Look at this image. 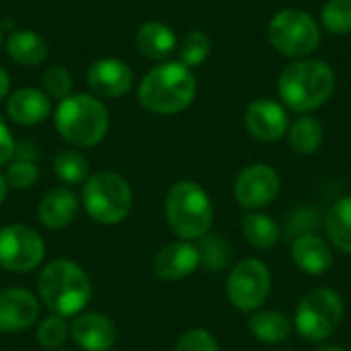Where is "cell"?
<instances>
[{
	"mask_svg": "<svg viewBox=\"0 0 351 351\" xmlns=\"http://www.w3.org/2000/svg\"><path fill=\"white\" fill-rule=\"evenodd\" d=\"M282 187V179L278 175V171L269 165L257 162V165H249L245 167L237 179H234V197L237 202L249 210V212H257L265 206H269Z\"/></svg>",
	"mask_w": 351,
	"mask_h": 351,
	"instance_id": "11",
	"label": "cell"
},
{
	"mask_svg": "<svg viewBox=\"0 0 351 351\" xmlns=\"http://www.w3.org/2000/svg\"><path fill=\"white\" fill-rule=\"evenodd\" d=\"M325 132L319 119H315L313 115H300L290 128H288V140L294 152L298 154H315L321 144H323Z\"/></svg>",
	"mask_w": 351,
	"mask_h": 351,
	"instance_id": "25",
	"label": "cell"
},
{
	"mask_svg": "<svg viewBox=\"0 0 351 351\" xmlns=\"http://www.w3.org/2000/svg\"><path fill=\"white\" fill-rule=\"evenodd\" d=\"M282 351H284V350H282Z\"/></svg>",
	"mask_w": 351,
	"mask_h": 351,
	"instance_id": "40",
	"label": "cell"
},
{
	"mask_svg": "<svg viewBox=\"0 0 351 351\" xmlns=\"http://www.w3.org/2000/svg\"><path fill=\"white\" fill-rule=\"evenodd\" d=\"M66 337H68V325L64 317L49 315L37 327V341L45 350H58L66 341Z\"/></svg>",
	"mask_w": 351,
	"mask_h": 351,
	"instance_id": "31",
	"label": "cell"
},
{
	"mask_svg": "<svg viewBox=\"0 0 351 351\" xmlns=\"http://www.w3.org/2000/svg\"><path fill=\"white\" fill-rule=\"evenodd\" d=\"M175 351H220V343L208 329H189L179 337Z\"/></svg>",
	"mask_w": 351,
	"mask_h": 351,
	"instance_id": "33",
	"label": "cell"
},
{
	"mask_svg": "<svg viewBox=\"0 0 351 351\" xmlns=\"http://www.w3.org/2000/svg\"><path fill=\"white\" fill-rule=\"evenodd\" d=\"M53 173L66 185H78L88 177V162L76 150H64L53 158Z\"/></svg>",
	"mask_w": 351,
	"mask_h": 351,
	"instance_id": "27",
	"label": "cell"
},
{
	"mask_svg": "<svg viewBox=\"0 0 351 351\" xmlns=\"http://www.w3.org/2000/svg\"><path fill=\"white\" fill-rule=\"evenodd\" d=\"M12 154H14V140H12L8 125L0 117V167L6 165L12 158Z\"/></svg>",
	"mask_w": 351,
	"mask_h": 351,
	"instance_id": "35",
	"label": "cell"
},
{
	"mask_svg": "<svg viewBox=\"0 0 351 351\" xmlns=\"http://www.w3.org/2000/svg\"><path fill=\"white\" fill-rule=\"evenodd\" d=\"M2 31H4V29L0 27V45H2Z\"/></svg>",
	"mask_w": 351,
	"mask_h": 351,
	"instance_id": "39",
	"label": "cell"
},
{
	"mask_svg": "<svg viewBox=\"0 0 351 351\" xmlns=\"http://www.w3.org/2000/svg\"><path fill=\"white\" fill-rule=\"evenodd\" d=\"M58 134L80 148H93L105 140L109 132V111L93 95L76 93L60 101L56 115Z\"/></svg>",
	"mask_w": 351,
	"mask_h": 351,
	"instance_id": "5",
	"label": "cell"
},
{
	"mask_svg": "<svg viewBox=\"0 0 351 351\" xmlns=\"http://www.w3.org/2000/svg\"><path fill=\"white\" fill-rule=\"evenodd\" d=\"M37 179H39V169L31 160H16L6 171L8 187H14V189H29L31 185L37 183Z\"/></svg>",
	"mask_w": 351,
	"mask_h": 351,
	"instance_id": "34",
	"label": "cell"
},
{
	"mask_svg": "<svg viewBox=\"0 0 351 351\" xmlns=\"http://www.w3.org/2000/svg\"><path fill=\"white\" fill-rule=\"evenodd\" d=\"M136 47L150 60H167L177 49V35L160 21H146L136 31Z\"/></svg>",
	"mask_w": 351,
	"mask_h": 351,
	"instance_id": "20",
	"label": "cell"
},
{
	"mask_svg": "<svg viewBox=\"0 0 351 351\" xmlns=\"http://www.w3.org/2000/svg\"><path fill=\"white\" fill-rule=\"evenodd\" d=\"M325 218L321 216V210L306 204V206H300L296 210H292L288 214V220H286V234L290 239H296L300 234H308V232H315L321 222Z\"/></svg>",
	"mask_w": 351,
	"mask_h": 351,
	"instance_id": "30",
	"label": "cell"
},
{
	"mask_svg": "<svg viewBox=\"0 0 351 351\" xmlns=\"http://www.w3.org/2000/svg\"><path fill=\"white\" fill-rule=\"evenodd\" d=\"M78 214V197L68 187L49 189L39 202V220L45 228L60 230L74 222Z\"/></svg>",
	"mask_w": 351,
	"mask_h": 351,
	"instance_id": "19",
	"label": "cell"
},
{
	"mask_svg": "<svg viewBox=\"0 0 351 351\" xmlns=\"http://www.w3.org/2000/svg\"><path fill=\"white\" fill-rule=\"evenodd\" d=\"M70 333L74 343L84 351H109L117 339L113 321L101 313L78 315L70 327Z\"/></svg>",
	"mask_w": 351,
	"mask_h": 351,
	"instance_id": "16",
	"label": "cell"
},
{
	"mask_svg": "<svg viewBox=\"0 0 351 351\" xmlns=\"http://www.w3.org/2000/svg\"><path fill=\"white\" fill-rule=\"evenodd\" d=\"M8 117L19 125H37L47 119L51 111V103L45 90L39 88H19L8 97L6 103Z\"/></svg>",
	"mask_w": 351,
	"mask_h": 351,
	"instance_id": "18",
	"label": "cell"
},
{
	"mask_svg": "<svg viewBox=\"0 0 351 351\" xmlns=\"http://www.w3.org/2000/svg\"><path fill=\"white\" fill-rule=\"evenodd\" d=\"M39 317L37 298L23 288L0 290V331L16 333L29 329Z\"/></svg>",
	"mask_w": 351,
	"mask_h": 351,
	"instance_id": "15",
	"label": "cell"
},
{
	"mask_svg": "<svg viewBox=\"0 0 351 351\" xmlns=\"http://www.w3.org/2000/svg\"><path fill=\"white\" fill-rule=\"evenodd\" d=\"M247 132L261 142H278L286 136L290 121L284 105L271 99H255L245 109Z\"/></svg>",
	"mask_w": 351,
	"mask_h": 351,
	"instance_id": "12",
	"label": "cell"
},
{
	"mask_svg": "<svg viewBox=\"0 0 351 351\" xmlns=\"http://www.w3.org/2000/svg\"><path fill=\"white\" fill-rule=\"evenodd\" d=\"M335 90V72L323 60H294L278 78L282 103L296 113H308L329 101Z\"/></svg>",
	"mask_w": 351,
	"mask_h": 351,
	"instance_id": "2",
	"label": "cell"
},
{
	"mask_svg": "<svg viewBox=\"0 0 351 351\" xmlns=\"http://www.w3.org/2000/svg\"><path fill=\"white\" fill-rule=\"evenodd\" d=\"M210 49H212V41L204 31H189L181 39V43L177 45L179 62L193 70V68L202 66L208 60Z\"/></svg>",
	"mask_w": 351,
	"mask_h": 351,
	"instance_id": "28",
	"label": "cell"
},
{
	"mask_svg": "<svg viewBox=\"0 0 351 351\" xmlns=\"http://www.w3.org/2000/svg\"><path fill=\"white\" fill-rule=\"evenodd\" d=\"M343 298L331 288L311 290L296 306L294 329L306 341L319 343L329 339L343 321Z\"/></svg>",
	"mask_w": 351,
	"mask_h": 351,
	"instance_id": "7",
	"label": "cell"
},
{
	"mask_svg": "<svg viewBox=\"0 0 351 351\" xmlns=\"http://www.w3.org/2000/svg\"><path fill=\"white\" fill-rule=\"evenodd\" d=\"M292 259L302 274L321 278L333 265V251L323 237L308 232L292 239Z\"/></svg>",
	"mask_w": 351,
	"mask_h": 351,
	"instance_id": "17",
	"label": "cell"
},
{
	"mask_svg": "<svg viewBox=\"0 0 351 351\" xmlns=\"http://www.w3.org/2000/svg\"><path fill=\"white\" fill-rule=\"evenodd\" d=\"M45 243L37 230L25 224L0 228V267L14 274H27L41 265Z\"/></svg>",
	"mask_w": 351,
	"mask_h": 351,
	"instance_id": "10",
	"label": "cell"
},
{
	"mask_svg": "<svg viewBox=\"0 0 351 351\" xmlns=\"http://www.w3.org/2000/svg\"><path fill=\"white\" fill-rule=\"evenodd\" d=\"M39 298L51 315L76 317L93 298L88 274L70 259H56L47 263L37 280Z\"/></svg>",
	"mask_w": 351,
	"mask_h": 351,
	"instance_id": "3",
	"label": "cell"
},
{
	"mask_svg": "<svg viewBox=\"0 0 351 351\" xmlns=\"http://www.w3.org/2000/svg\"><path fill=\"white\" fill-rule=\"evenodd\" d=\"M202 265L199 249L191 241H175L165 245L152 261V269L160 280L167 282H179L195 274V269Z\"/></svg>",
	"mask_w": 351,
	"mask_h": 351,
	"instance_id": "14",
	"label": "cell"
},
{
	"mask_svg": "<svg viewBox=\"0 0 351 351\" xmlns=\"http://www.w3.org/2000/svg\"><path fill=\"white\" fill-rule=\"evenodd\" d=\"M197 249H199L202 265L208 271H222V269H226L230 265L232 247L226 241V237L208 232L206 237H202L197 241Z\"/></svg>",
	"mask_w": 351,
	"mask_h": 351,
	"instance_id": "26",
	"label": "cell"
},
{
	"mask_svg": "<svg viewBox=\"0 0 351 351\" xmlns=\"http://www.w3.org/2000/svg\"><path fill=\"white\" fill-rule=\"evenodd\" d=\"M6 51L21 66H39L47 58V43L37 31L19 29L8 35Z\"/></svg>",
	"mask_w": 351,
	"mask_h": 351,
	"instance_id": "22",
	"label": "cell"
},
{
	"mask_svg": "<svg viewBox=\"0 0 351 351\" xmlns=\"http://www.w3.org/2000/svg\"><path fill=\"white\" fill-rule=\"evenodd\" d=\"M319 351H346L341 346H323Z\"/></svg>",
	"mask_w": 351,
	"mask_h": 351,
	"instance_id": "38",
	"label": "cell"
},
{
	"mask_svg": "<svg viewBox=\"0 0 351 351\" xmlns=\"http://www.w3.org/2000/svg\"><path fill=\"white\" fill-rule=\"evenodd\" d=\"M6 195H8V181H6L4 175H0V206L6 199Z\"/></svg>",
	"mask_w": 351,
	"mask_h": 351,
	"instance_id": "37",
	"label": "cell"
},
{
	"mask_svg": "<svg viewBox=\"0 0 351 351\" xmlns=\"http://www.w3.org/2000/svg\"><path fill=\"white\" fill-rule=\"evenodd\" d=\"M271 294V271L255 257L241 259L226 278V298L241 313L259 311Z\"/></svg>",
	"mask_w": 351,
	"mask_h": 351,
	"instance_id": "9",
	"label": "cell"
},
{
	"mask_svg": "<svg viewBox=\"0 0 351 351\" xmlns=\"http://www.w3.org/2000/svg\"><path fill=\"white\" fill-rule=\"evenodd\" d=\"M267 37L278 53L292 60L308 58L321 43L319 23L298 8H284L274 14L267 25Z\"/></svg>",
	"mask_w": 351,
	"mask_h": 351,
	"instance_id": "8",
	"label": "cell"
},
{
	"mask_svg": "<svg viewBox=\"0 0 351 351\" xmlns=\"http://www.w3.org/2000/svg\"><path fill=\"white\" fill-rule=\"evenodd\" d=\"M292 321L280 311H255L247 319V329L251 335L267 346H280L292 335Z\"/></svg>",
	"mask_w": 351,
	"mask_h": 351,
	"instance_id": "21",
	"label": "cell"
},
{
	"mask_svg": "<svg viewBox=\"0 0 351 351\" xmlns=\"http://www.w3.org/2000/svg\"><path fill=\"white\" fill-rule=\"evenodd\" d=\"M165 218L181 241H199L214 224V206L208 191L189 179L171 185L165 197Z\"/></svg>",
	"mask_w": 351,
	"mask_h": 351,
	"instance_id": "4",
	"label": "cell"
},
{
	"mask_svg": "<svg viewBox=\"0 0 351 351\" xmlns=\"http://www.w3.org/2000/svg\"><path fill=\"white\" fill-rule=\"evenodd\" d=\"M329 241L343 253H351V195L337 199L323 220Z\"/></svg>",
	"mask_w": 351,
	"mask_h": 351,
	"instance_id": "24",
	"label": "cell"
},
{
	"mask_svg": "<svg viewBox=\"0 0 351 351\" xmlns=\"http://www.w3.org/2000/svg\"><path fill=\"white\" fill-rule=\"evenodd\" d=\"M8 90H10V78H8L6 70L0 68V101L8 95Z\"/></svg>",
	"mask_w": 351,
	"mask_h": 351,
	"instance_id": "36",
	"label": "cell"
},
{
	"mask_svg": "<svg viewBox=\"0 0 351 351\" xmlns=\"http://www.w3.org/2000/svg\"><path fill=\"white\" fill-rule=\"evenodd\" d=\"M43 90L53 99H66L72 95V76L64 66H47L43 72Z\"/></svg>",
	"mask_w": 351,
	"mask_h": 351,
	"instance_id": "32",
	"label": "cell"
},
{
	"mask_svg": "<svg viewBox=\"0 0 351 351\" xmlns=\"http://www.w3.org/2000/svg\"><path fill=\"white\" fill-rule=\"evenodd\" d=\"M86 82L95 95L105 99H119L130 93L134 84V72L119 58H101L90 64Z\"/></svg>",
	"mask_w": 351,
	"mask_h": 351,
	"instance_id": "13",
	"label": "cell"
},
{
	"mask_svg": "<svg viewBox=\"0 0 351 351\" xmlns=\"http://www.w3.org/2000/svg\"><path fill=\"white\" fill-rule=\"evenodd\" d=\"M243 237L245 241L259 249V251H267V249H274L280 239H282V226L267 214L263 212H249L245 214L243 218Z\"/></svg>",
	"mask_w": 351,
	"mask_h": 351,
	"instance_id": "23",
	"label": "cell"
},
{
	"mask_svg": "<svg viewBox=\"0 0 351 351\" xmlns=\"http://www.w3.org/2000/svg\"><path fill=\"white\" fill-rule=\"evenodd\" d=\"M134 204V193L130 183L111 171L97 173L84 181L82 189V206L86 214L105 226H113L123 222Z\"/></svg>",
	"mask_w": 351,
	"mask_h": 351,
	"instance_id": "6",
	"label": "cell"
},
{
	"mask_svg": "<svg viewBox=\"0 0 351 351\" xmlns=\"http://www.w3.org/2000/svg\"><path fill=\"white\" fill-rule=\"evenodd\" d=\"M321 21L333 35L351 33V0H327L321 10Z\"/></svg>",
	"mask_w": 351,
	"mask_h": 351,
	"instance_id": "29",
	"label": "cell"
},
{
	"mask_svg": "<svg viewBox=\"0 0 351 351\" xmlns=\"http://www.w3.org/2000/svg\"><path fill=\"white\" fill-rule=\"evenodd\" d=\"M195 93L197 80L193 70L177 60L158 64L142 78L138 101L154 115H175L193 103Z\"/></svg>",
	"mask_w": 351,
	"mask_h": 351,
	"instance_id": "1",
	"label": "cell"
}]
</instances>
